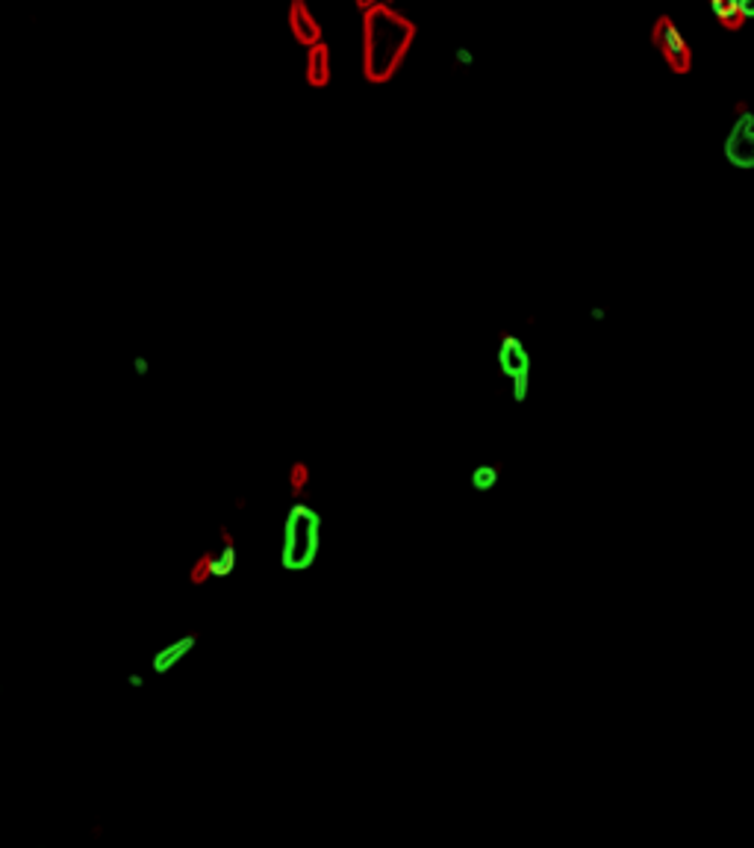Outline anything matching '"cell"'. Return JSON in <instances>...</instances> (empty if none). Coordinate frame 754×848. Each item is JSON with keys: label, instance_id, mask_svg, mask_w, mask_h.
Here are the masks:
<instances>
[{"label": "cell", "instance_id": "cell-2", "mask_svg": "<svg viewBox=\"0 0 754 848\" xmlns=\"http://www.w3.org/2000/svg\"><path fill=\"white\" fill-rule=\"evenodd\" d=\"M324 537V518L319 507H313L307 498H298L286 507L283 528H281V548H277V563L283 572L301 575L310 572L322 554Z\"/></svg>", "mask_w": 754, "mask_h": 848}, {"label": "cell", "instance_id": "cell-13", "mask_svg": "<svg viewBox=\"0 0 754 848\" xmlns=\"http://www.w3.org/2000/svg\"><path fill=\"white\" fill-rule=\"evenodd\" d=\"M130 369H133V374H136V378H148V374L154 371V362H151L148 357H144V354H136V357L130 360Z\"/></svg>", "mask_w": 754, "mask_h": 848}, {"label": "cell", "instance_id": "cell-3", "mask_svg": "<svg viewBox=\"0 0 754 848\" xmlns=\"http://www.w3.org/2000/svg\"><path fill=\"white\" fill-rule=\"evenodd\" d=\"M495 366L510 383L513 404H525L531 398V371H533V360L525 339L519 333H501L495 345Z\"/></svg>", "mask_w": 754, "mask_h": 848}, {"label": "cell", "instance_id": "cell-16", "mask_svg": "<svg viewBox=\"0 0 754 848\" xmlns=\"http://www.w3.org/2000/svg\"><path fill=\"white\" fill-rule=\"evenodd\" d=\"M739 6H743V18L754 21V4H749V0H739Z\"/></svg>", "mask_w": 754, "mask_h": 848}, {"label": "cell", "instance_id": "cell-14", "mask_svg": "<svg viewBox=\"0 0 754 848\" xmlns=\"http://www.w3.org/2000/svg\"><path fill=\"white\" fill-rule=\"evenodd\" d=\"M454 65L463 68V71L474 68V54L469 51V47H457V51H454Z\"/></svg>", "mask_w": 754, "mask_h": 848}, {"label": "cell", "instance_id": "cell-8", "mask_svg": "<svg viewBox=\"0 0 754 848\" xmlns=\"http://www.w3.org/2000/svg\"><path fill=\"white\" fill-rule=\"evenodd\" d=\"M286 24H289V33L292 39L303 47H313V44H322L324 42V30L319 18H315V12L303 4V0H292L289 9H286Z\"/></svg>", "mask_w": 754, "mask_h": 848}, {"label": "cell", "instance_id": "cell-1", "mask_svg": "<svg viewBox=\"0 0 754 848\" xmlns=\"http://www.w3.org/2000/svg\"><path fill=\"white\" fill-rule=\"evenodd\" d=\"M357 12L362 15V77L369 83L392 80L416 39V24L392 6L366 0H357Z\"/></svg>", "mask_w": 754, "mask_h": 848}, {"label": "cell", "instance_id": "cell-20", "mask_svg": "<svg viewBox=\"0 0 754 848\" xmlns=\"http://www.w3.org/2000/svg\"><path fill=\"white\" fill-rule=\"evenodd\" d=\"M35 848H45V845H35Z\"/></svg>", "mask_w": 754, "mask_h": 848}, {"label": "cell", "instance_id": "cell-18", "mask_svg": "<svg viewBox=\"0 0 754 848\" xmlns=\"http://www.w3.org/2000/svg\"><path fill=\"white\" fill-rule=\"evenodd\" d=\"M0 395H4V366H0Z\"/></svg>", "mask_w": 754, "mask_h": 848}, {"label": "cell", "instance_id": "cell-5", "mask_svg": "<svg viewBox=\"0 0 754 848\" xmlns=\"http://www.w3.org/2000/svg\"><path fill=\"white\" fill-rule=\"evenodd\" d=\"M722 156L737 172H754V113L749 106L737 109V118L722 139Z\"/></svg>", "mask_w": 754, "mask_h": 848}, {"label": "cell", "instance_id": "cell-19", "mask_svg": "<svg viewBox=\"0 0 754 848\" xmlns=\"http://www.w3.org/2000/svg\"><path fill=\"white\" fill-rule=\"evenodd\" d=\"M0 693H4V681H0Z\"/></svg>", "mask_w": 754, "mask_h": 848}, {"label": "cell", "instance_id": "cell-10", "mask_svg": "<svg viewBox=\"0 0 754 848\" xmlns=\"http://www.w3.org/2000/svg\"><path fill=\"white\" fill-rule=\"evenodd\" d=\"M708 9H710V15L719 21V27H725V30H739L749 24L743 18V6H739V0H710Z\"/></svg>", "mask_w": 754, "mask_h": 848}, {"label": "cell", "instance_id": "cell-11", "mask_svg": "<svg viewBox=\"0 0 754 848\" xmlns=\"http://www.w3.org/2000/svg\"><path fill=\"white\" fill-rule=\"evenodd\" d=\"M498 483H501V468L498 466H492V463H481V466H474L471 471H469V487L474 489V492H492V489H498Z\"/></svg>", "mask_w": 754, "mask_h": 848}, {"label": "cell", "instance_id": "cell-6", "mask_svg": "<svg viewBox=\"0 0 754 848\" xmlns=\"http://www.w3.org/2000/svg\"><path fill=\"white\" fill-rule=\"evenodd\" d=\"M651 39H654V47H658V54L663 56L669 71H675V74H690V68H692L690 42L672 18L660 15L658 24H654V30H651Z\"/></svg>", "mask_w": 754, "mask_h": 848}, {"label": "cell", "instance_id": "cell-7", "mask_svg": "<svg viewBox=\"0 0 754 848\" xmlns=\"http://www.w3.org/2000/svg\"><path fill=\"white\" fill-rule=\"evenodd\" d=\"M198 642H201V636L194 634V631L180 634V636H174V639L163 642L160 648H154L151 660H148L151 675H156V677L172 675V672L177 669V666H184V663L192 657V651L198 648Z\"/></svg>", "mask_w": 754, "mask_h": 848}, {"label": "cell", "instance_id": "cell-12", "mask_svg": "<svg viewBox=\"0 0 754 848\" xmlns=\"http://www.w3.org/2000/svg\"><path fill=\"white\" fill-rule=\"evenodd\" d=\"M310 480H313L310 463H307V459H295V463H292L289 471H286V487L292 492V498H295V501L303 498L307 489H310Z\"/></svg>", "mask_w": 754, "mask_h": 848}, {"label": "cell", "instance_id": "cell-9", "mask_svg": "<svg viewBox=\"0 0 754 848\" xmlns=\"http://www.w3.org/2000/svg\"><path fill=\"white\" fill-rule=\"evenodd\" d=\"M303 80H307L310 89L331 86V80H333V54H331V44H327V42L307 47V56H303Z\"/></svg>", "mask_w": 754, "mask_h": 848}, {"label": "cell", "instance_id": "cell-15", "mask_svg": "<svg viewBox=\"0 0 754 848\" xmlns=\"http://www.w3.org/2000/svg\"><path fill=\"white\" fill-rule=\"evenodd\" d=\"M124 681H127L130 689H144V684H148V677H144L142 672H127Z\"/></svg>", "mask_w": 754, "mask_h": 848}, {"label": "cell", "instance_id": "cell-17", "mask_svg": "<svg viewBox=\"0 0 754 848\" xmlns=\"http://www.w3.org/2000/svg\"><path fill=\"white\" fill-rule=\"evenodd\" d=\"M590 319H592V321H604V319H607V312H604V310H599V307H592V310H590Z\"/></svg>", "mask_w": 754, "mask_h": 848}, {"label": "cell", "instance_id": "cell-4", "mask_svg": "<svg viewBox=\"0 0 754 848\" xmlns=\"http://www.w3.org/2000/svg\"><path fill=\"white\" fill-rule=\"evenodd\" d=\"M239 566V548H236V537L227 525L218 528V545L215 548H206L194 557V563L189 566V580L194 587H203L210 580H227L236 572Z\"/></svg>", "mask_w": 754, "mask_h": 848}]
</instances>
